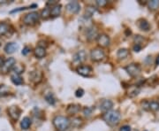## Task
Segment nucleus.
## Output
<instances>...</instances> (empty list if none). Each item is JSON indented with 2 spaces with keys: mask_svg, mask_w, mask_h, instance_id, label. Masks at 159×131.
<instances>
[{
  "mask_svg": "<svg viewBox=\"0 0 159 131\" xmlns=\"http://www.w3.org/2000/svg\"><path fill=\"white\" fill-rule=\"evenodd\" d=\"M102 120H104L109 126H113L118 125L119 123V121L121 120V114L119 111L116 110H110L108 112H105L104 114H102Z\"/></svg>",
  "mask_w": 159,
  "mask_h": 131,
  "instance_id": "obj_1",
  "label": "nucleus"
},
{
  "mask_svg": "<svg viewBox=\"0 0 159 131\" xmlns=\"http://www.w3.org/2000/svg\"><path fill=\"white\" fill-rule=\"evenodd\" d=\"M53 125L58 131H66L70 128L71 120L67 117L58 115L53 119Z\"/></svg>",
  "mask_w": 159,
  "mask_h": 131,
  "instance_id": "obj_2",
  "label": "nucleus"
},
{
  "mask_svg": "<svg viewBox=\"0 0 159 131\" xmlns=\"http://www.w3.org/2000/svg\"><path fill=\"white\" fill-rule=\"evenodd\" d=\"M40 14L37 12H29L28 14H26L24 18H23V22L25 25L28 26H33L34 24L39 21Z\"/></svg>",
  "mask_w": 159,
  "mask_h": 131,
  "instance_id": "obj_3",
  "label": "nucleus"
},
{
  "mask_svg": "<svg viewBox=\"0 0 159 131\" xmlns=\"http://www.w3.org/2000/svg\"><path fill=\"white\" fill-rule=\"evenodd\" d=\"M91 59L95 62H99L102 61V59L105 58V53L100 47H97L95 49H93L90 52Z\"/></svg>",
  "mask_w": 159,
  "mask_h": 131,
  "instance_id": "obj_4",
  "label": "nucleus"
},
{
  "mask_svg": "<svg viewBox=\"0 0 159 131\" xmlns=\"http://www.w3.org/2000/svg\"><path fill=\"white\" fill-rule=\"evenodd\" d=\"M125 72L130 75L131 77H137L141 74V67L139 64L132 63L125 68Z\"/></svg>",
  "mask_w": 159,
  "mask_h": 131,
  "instance_id": "obj_5",
  "label": "nucleus"
},
{
  "mask_svg": "<svg viewBox=\"0 0 159 131\" xmlns=\"http://www.w3.org/2000/svg\"><path fill=\"white\" fill-rule=\"evenodd\" d=\"M16 64V60L14 58H8L7 59L5 60L4 65L1 68V72L4 74H7L8 72H10L11 70H12L13 67Z\"/></svg>",
  "mask_w": 159,
  "mask_h": 131,
  "instance_id": "obj_6",
  "label": "nucleus"
},
{
  "mask_svg": "<svg viewBox=\"0 0 159 131\" xmlns=\"http://www.w3.org/2000/svg\"><path fill=\"white\" fill-rule=\"evenodd\" d=\"M142 108L148 111L157 112L159 111V102L158 101H144L142 103Z\"/></svg>",
  "mask_w": 159,
  "mask_h": 131,
  "instance_id": "obj_7",
  "label": "nucleus"
},
{
  "mask_svg": "<svg viewBox=\"0 0 159 131\" xmlns=\"http://www.w3.org/2000/svg\"><path fill=\"white\" fill-rule=\"evenodd\" d=\"M8 114L11 117V120H13V121H16V120H19L20 116L21 114V110H20V107L13 105V106L9 107V109H8Z\"/></svg>",
  "mask_w": 159,
  "mask_h": 131,
  "instance_id": "obj_8",
  "label": "nucleus"
},
{
  "mask_svg": "<svg viewBox=\"0 0 159 131\" xmlns=\"http://www.w3.org/2000/svg\"><path fill=\"white\" fill-rule=\"evenodd\" d=\"M76 72L84 77H89L93 73V69L89 66H80L76 68Z\"/></svg>",
  "mask_w": 159,
  "mask_h": 131,
  "instance_id": "obj_9",
  "label": "nucleus"
},
{
  "mask_svg": "<svg viewBox=\"0 0 159 131\" xmlns=\"http://www.w3.org/2000/svg\"><path fill=\"white\" fill-rule=\"evenodd\" d=\"M97 44L98 45L100 46V48H105V47H108L111 44V39L109 37L108 35L106 34H101L98 35L97 37Z\"/></svg>",
  "mask_w": 159,
  "mask_h": 131,
  "instance_id": "obj_10",
  "label": "nucleus"
},
{
  "mask_svg": "<svg viewBox=\"0 0 159 131\" xmlns=\"http://www.w3.org/2000/svg\"><path fill=\"white\" fill-rule=\"evenodd\" d=\"M66 11L69 12L70 13L75 14V13H78L80 10V6L79 2H77V1H73V2L68 3V4L66 6Z\"/></svg>",
  "mask_w": 159,
  "mask_h": 131,
  "instance_id": "obj_11",
  "label": "nucleus"
},
{
  "mask_svg": "<svg viewBox=\"0 0 159 131\" xmlns=\"http://www.w3.org/2000/svg\"><path fill=\"white\" fill-rule=\"evenodd\" d=\"M86 35H87V39L89 41L94 40V39H97L98 37V31L96 28L94 27H90L88 28L87 31H86Z\"/></svg>",
  "mask_w": 159,
  "mask_h": 131,
  "instance_id": "obj_12",
  "label": "nucleus"
},
{
  "mask_svg": "<svg viewBox=\"0 0 159 131\" xmlns=\"http://www.w3.org/2000/svg\"><path fill=\"white\" fill-rule=\"evenodd\" d=\"M113 107V103L111 100L110 99H104L102 100V102L100 103V105H99V108L102 112H108L110 110H111V108Z\"/></svg>",
  "mask_w": 159,
  "mask_h": 131,
  "instance_id": "obj_13",
  "label": "nucleus"
},
{
  "mask_svg": "<svg viewBox=\"0 0 159 131\" xmlns=\"http://www.w3.org/2000/svg\"><path fill=\"white\" fill-rule=\"evenodd\" d=\"M29 77H30V80L32 81L34 83H39L43 79V74L39 70H34V71L30 73Z\"/></svg>",
  "mask_w": 159,
  "mask_h": 131,
  "instance_id": "obj_14",
  "label": "nucleus"
},
{
  "mask_svg": "<svg viewBox=\"0 0 159 131\" xmlns=\"http://www.w3.org/2000/svg\"><path fill=\"white\" fill-rule=\"evenodd\" d=\"M80 110V105L78 104H71L69 105L66 108V113L69 115H74V114H78Z\"/></svg>",
  "mask_w": 159,
  "mask_h": 131,
  "instance_id": "obj_15",
  "label": "nucleus"
},
{
  "mask_svg": "<svg viewBox=\"0 0 159 131\" xmlns=\"http://www.w3.org/2000/svg\"><path fill=\"white\" fill-rule=\"evenodd\" d=\"M19 46L16 43H13V42H11V43H7L5 46V51H6L7 54H11L13 52L17 51Z\"/></svg>",
  "mask_w": 159,
  "mask_h": 131,
  "instance_id": "obj_16",
  "label": "nucleus"
},
{
  "mask_svg": "<svg viewBox=\"0 0 159 131\" xmlns=\"http://www.w3.org/2000/svg\"><path fill=\"white\" fill-rule=\"evenodd\" d=\"M87 58V54L84 51H79L74 55V60L75 62H83Z\"/></svg>",
  "mask_w": 159,
  "mask_h": 131,
  "instance_id": "obj_17",
  "label": "nucleus"
},
{
  "mask_svg": "<svg viewBox=\"0 0 159 131\" xmlns=\"http://www.w3.org/2000/svg\"><path fill=\"white\" fill-rule=\"evenodd\" d=\"M140 91H141L140 87H138V86H131V87H129L128 91H127V96L129 97H136V96L139 95Z\"/></svg>",
  "mask_w": 159,
  "mask_h": 131,
  "instance_id": "obj_18",
  "label": "nucleus"
},
{
  "mask_svg": "<svg viewBox=\"0 0 159 131\" xmlns=\"http://www.w3.org/2000/svg\"><path fill=\"white\" fill-rule=\"evenodd\" d=\"M34 56L37 58H43L45 57L46 55V49L42 47V46H37L34 51Z\"/></svg>",
  "mask_w": 159,
  "mask_h": 131,
  "instance_id": "obj_19",
  "label": "nucleus"
},
{
  "mask_svg": "<svg viewBox=\"0 0 159 131\" xmlns=\"http://www.w3.org/2000/svg\"><path fill=\"white\" fill-rule=\"evenodd\" d=\"M61 8H62V6H61V5H59V4H57L56 6L51 7V17H57L60 14V12H61Z\"/></svg>",
  "mask_w": 159,
  "mask_h": 131,
  "instance_id": "obj_20",
  "label": "nucleus"
},
{
  "mask_svg": "<svg viewBox=\"0 0 159 131\" xmlns=\"http://www.w3.org/2000/svg\"><path fill=\"white\" fill-rule=\"evenodd\" d=\"M138 26H139L140 29H142V31H148V30L150 29V25H149V23L148 22V21H146V20H144V19H142V20L139 21Z\"/></svg>",
  "mask_w": 159,
  "mask_h": 131,
  "instance_id": "obj_21",
  "label": "nucleus"
},
{
  "mask_svg": "<svg viewBox=\"0 0 159 131\" xmlns=\"http://www.w3.org/2000/svg\"><path fill=\"white\" fill-rule=\"evenodd\" d=\"M11 80L12 82V83L15 84V85H21L23 83L22 77L20 74H12L11 75Z\"/></svg>",
  "mask_w": 159,
  "mask_h": 131,
  "instance_id": "obj_22",
  "label": "nucleus"
},
{
  "mask_svg": "<svg viewBox=\"0 0 159 131\" xmlns=\"http://www.w3.org/2000/svg\"><path fill=\"white\" fill-rule=\"evenodd\" d=\"M128 55H129V51L125 48L119 49L117 52V57L119 59H125L128 57Z\"/></svg>",
  "mask_w": 159,
  "mask_h": 131,
  "instance_id": "obj_23",
  "label": "nucleus"
},
{
  "mask_svg": "<svg viewBox=\"0 0 159 131\" xmlns=\"http://www.w3.org/2000/svg\"><path fill=\"white\" fill-rule=\"evenodd\" d=\"M10 30V26L6 22H0V36L8 34Z\"/></svg>",
  "mask_w": 159,
  "mask_h": 131,
  "instance_id": "obj_24",
  "label": "nucleus"
},
{
  "mask_svg": "<svg viewBox=\"0 0 159 131\" xmlns=\"http://www.w3.org/2000/svg\"><path fill=\"white\" fill-rule=\"evenodd\" d=\"M31 123H32V121L30 120V118H29V117H24L23 120L20 121V128L22 129H24V130H27V129H29V128H30Z\"/></svg>",
  "mask_w": 159,
  "mask_h": 131,
  "instance_id": "obj_25",
  "label": "nucleus"
},
{
  "mask_svg": "<svg viewBox=\"0 0 159 131\" xmlns=\"http://www.w3.org/2000/svg\"><path fill=\"white\" fill-rule=\"evenodd\" d=\"M25 70V67L23 66L22 64H15V66L13 67L12 71H13V74H22Z\"/></svg>",
  "mask_w": 159,
  "mask_h": 131,
  "instance_id": "obj_26",
  "label": "nucleus"
},
{
  "mask_svg": "<svg viewBox=\"0 0 159 131\" xmlns=\"http://www.w3.org/2000/svg\"><path fill=\"white\" fill-rule=\"evenodd\" d=\"M46 102L48 103V104H50L51 105H55V103H56V98L54 97V95L52 94V93H48V94H46L45 97Z\"/></svg>",
  "mask_w": 159,
  "mask_h": 131,
  "instance_id": "obj_27",
  "label": "nucleus"
},
{
  "mask_svg": "<svg viewBox=\"0 0 159 131\" xmlns=\"http://www.w3.org/2000/svg\"><path fill=\"white\" fill-rule=\"evenodd\" d=\"M10 88L6 85H0V97H5L9 95Z\"/></svg>",
  "mask_w": 159,
  "mask_h": 131,
  "instance_id": "obj_28",
  "label": "nucleus"
},
{
  "mask_svg": "<svg viewBox=\"0 0 159 131\" xmlns=\"http://www.w3.org/2000/svg\"><path fill=\"white\" fill-rule=\"evenodd\" d=\"M83 121H82V119L80 118V117H74L72 120H71V124L74 126V127H80L82 125Z\"/></svg>",
  "mask_w": 159,
  "mask_h": 131,
  "instance_id": "obj_29",
  "label": "nucleus"
},
{
  "mask_svg": "<svg viewBox=\"0 0 159 131\" xmlns=\"http://www.w3.org/2000/svg\"><path fill=\"white\" fill-rule=\"evenodd\" d=\"M148 8L150 10H157L159 7V1L158 0H151L148 2Z\"/></svg>",
  "mask_w": 159,
  "mask_h": 131,
  "instance_id": "obj_30",
  "label": "nucleus"
},
{
  "mask_svg": "<svg viewBox=\"0 0 159 131\" xmlns=\"http://www.w3.org/2000/svg\"><path fill=\"white\" fill-rule=\"evenodd\" d=\"M40 17H42L43 19H44V20L48 19L49 17H51V8H48V7L44 8L43 11L41 12Z\"/></svg>",
  "mask_w": 159,
  "mask_h": 131,
  "instance_id": "obj_31",
  "label": "nucleus"
},
{
  "mask_svg": "<svg viewBox=\"0 0 159 131\" xmlns=\"http://www.w3.org/2000/svg\"><path fill=\"white\" fill-rule=\"evenodd\" d=\"M96 12H97V8H96L95 6H89L86 7V14H87V16H89V17H91Z\"/></svg>",
  "mask_w": 159,
  "mask_h": 131,
  "instance_id": "obj_32",
  "label": "nucleus"
},
{
  "mask_svg": "<svg viewBox=\"0 0 159 131\" xmlns=\"http://www.w3.org/2000/svg\"><path fill=\"white\" fill-rule=\"evenodd\" d=\"M34 7H37L36 5H32V6H28V7H20V8H16V9H14V10H12L10 12L11 13H13V12H20V11H25V10H28L29 8H34Z\"/></svg>",
  "mask_w": 159,
  "mask_h": 131,
  "instance_id": "obj_33",
  "label": "nucleus"
},
{
  "mask_svg": "<svg viewBox=\"0 0 159 131\" xmlns=\"http://www.w3.org/2000/svg\"><path fill=\"white\" fill-rule=\"evenodd\" d=\"M82 112H83L84 116H86V117H89V116H91V114H92L93 108H91V107H84L83 110H82Z\"/></svg>",
  "mask_w": 159,
  "mask_h": 131,
  "instance_id": "obj_34",
  "label": "nucleus"
},
{
  "mask_svg": "<svg viewBox=\"0 0 159 131\" xmlns=\"http://www.w3.org/2000/svg\"><path fill=\"white\" fill-rule=\"evenodd\" d=\"M108 4V1L106 0H97V5L99 7H104Z\"/></svg>",
  "mask_w": 159,
  "mask_h": 131,
  "instance_id": "obj_35",
  "label": "nucleus"
},
{
  "mask_svg": "<svg viewBox=\"0 0 159 131\" xmlns=\"http://www.w3.org/2000/svg\"><path fill=\"white\" fill-rule=\"evenodd\" d=\"M31 51V48L30 47H29V46H25L24 48H23L22 51H21V53H22V55H28L29 52Z\"/></svg>",
  "mask_w": 159,
  "mask_h": 131,
  "instance_id": "obj_36",
  "label": "nucleus"
},
{
  "mask_svg": "<svg viewBox=\"0 0 159 131\" xmlns=\"http://www.w3.org/2000/svg\"><path fill=\"white\" fill-rule=\"evenodd\" d=\"M84 95V91L82 89H78L75 92V96L77 97H81Z\"/></svg>",
  "mask_w": 159,
  "mask_h": 131,
  "instance_id": "obj_37",
  "label": "nucleus"
},
{
  "mask_svg": "<svg viewBox=\"0 0 159 131\" xmlns=\"http://www.w3.org/2000/svg\"><path fill=\"white\" fill-rule=\"evenodd\" d=\"M119 131H131V127L128 125H124L120 128Z\"/></svg>",
  "mask_w": 159,
  "mask_h": 131,
  "instance_id": "obj_38",
  "label": "nucleus"
},
{
  "mask_svg": "<svg viewBox=\"0 0 159 131\" xmlns=\"http://www.w3.org/2000/svg\"><path fill=\"white\" fill-rule=\"evenodd\" d=\"M133 50H134V51H135V52H139V51L142 50V45H140V44H134V47H133Z\"/></svg>",
  "mask_w": 159,
  "mask_h": 131,
  "instance_id": "obj_39",
  "label": "nucleus"
},
{
  "mask_svg": "<svg viewBox=\"0 0 159 131\" xmlns=\"http://www.w3.org/2000/svg\"><path fill=\"white\" fill-rule=\"evenodd\" d=\"M57 4H58V3H57V1H52V2H51V1H48V2L46 3V5H47V6H51V7H52V6H56V5H57Z\"/></svg>",
  "mask_w": 159,
  "mask_h": 131,
  "instance_id": "obj_40",
  "label": "nucleus"
},
{
  "mask_svg": "<svg viewBox=\"0 0 159 131\" xmlns=\"http://www.w3.org/2000/svg\"><path fill=\"white\" fill-rule=\"evenodd\" d=\"M6 59H4L3 57H0V68H2V66L4 65V62H5Z\"/></svg>",
  "mask_w": 159,
  "mask_h": 131,
  "instance_id": "obj_41",
  "label": "nucleus"
},
{
  "mask_svg": "<svg viewBox=\"0 0 159 131\" xmlns=\"http://www.w3.org/2000/svg\"><path fill=\"white\" fill-rule=\"evenodd\" d=\"M6 3H8L7 0H0V4H6Z\"/></svg>",
  "mask_w": 159,
  "mask_h": 131,
  "instance_id": "obj_42",
  "label": "nucleus"
},
{
  "mask_svg": "<svg viewBox=\"0 0 159 131\" xmlns=\"http://www.w3.org/2000/svg\"><path fill=\"white\" fill-rule=\"evenodd\" d=\"M156 64H157V66L159 65V55L157 56V59H156Z\"/></svg>",
  "mask_w": 159,
  "mask_h": 131,
  "instance_id": "obj_43",
  "label": "nucleus"
},
{
  "mask_svg": "<svg viewBox=\"0 0 159 131\" xmlns=\"http://www.w3.org/2000/svg\"><path fill=\"white\" fill-rule=\"evenodd\" d=\"M145 131H147V130H145Z\"/></svg>",
  "mask_w": 159,
  "mask_h": 131,
  "instance_id": "obj_44",
  "label": "nucleus"
},
{
  "mask_svg": "<svg viewBox=\"0 0 159 131\" xmlns=\"http://www.w3.org/2000/svg\"><path fill=\"white\" fill-rule=\"evenodd\" d=\"M158 102H159V101H158Z\"/></svg>",
  "mask_w": 159,
  "mask_h": 131,
  "instance_id": "obj_45",
  "label": "nucleus"
}]
</instances>
